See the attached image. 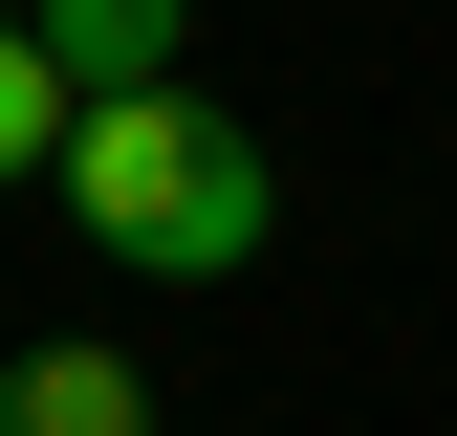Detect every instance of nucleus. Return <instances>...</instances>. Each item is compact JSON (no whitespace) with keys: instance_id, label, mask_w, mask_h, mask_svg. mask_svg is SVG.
<instances>
[{"instance_id":"obj_1","label":"nucleus","mask_w":457,"mask_h":436,"mask_svg":"<svg viewBox=\"0 0 457 436\" xmlns=\"http://www.w3.org/2000/svg\"><path fill=\"white\" fill-rule=\"evenodd\" d=\"M66 218L131 262V284H240V262L283 240V175H262V131L218 88H109L66 131Z\"/></svg>"},{"instance_id":"obj_2","label":"nucleus","mask_w":457,"mask_h":436,"mask_svg":"<svg viewBox=\"0 0 457 436\" xmlns=\"http://www.w3.org/2000/svg\"><path fill=\"white\" fill-rule=\"evenodd\" d=\"M0 436H153V371L131 349H22L0 371Z\"/></svg>"},{"instance_id":"obj_3","label":"nucleus","mask_w":457,"mask_h":436,"mask_svg":"<svg viewBox=\"0 0 457 436\" xmlns=\"http://www.w3.org/2000/svg\"><path fill=\"white\" fill-rule=\"evenodd\" d=\"M175 22H196V0H44V66H66L87 109L109 88H175Z\"/></svg>"},{"instance_id":"obj_4","label":"nucleus","mask_w":457,"mask_h":436,"mask_svg":"<svg viewBox=\"0 0 457 436\" xmlns=\"http://www.w3.org/2000/svg\"><path fill=\"white\" fill-rule=\"evenodd\" d=\"M66 131H87V88L44 66V22H0V197H22V175H66Z\"/></svg>"},{"instance_id":"obj_5","label":"nucleus","mask_w":457,"mask_h":436,"mask_svg":"<svg viewBox=\"0 0 457 436\" xmlns=\"http://www.w3.org/2000/svg\"><path fill=\"white\" fill-rule=\"evenodd\" d=\"M0 22H44V0H0Z\"/></svg>"}]
</instances>
